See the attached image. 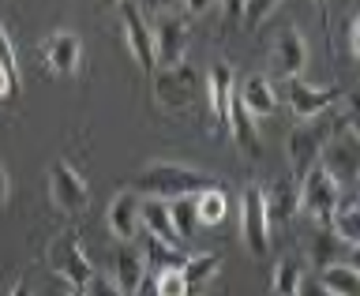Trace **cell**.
I'll list each match as a JSON object with an SVG mask.
<instances>
[{"mask_svg": "<svg viewBox=\"0 0 360 296\" xmlns=\"http://www.w3.org/2000/svg\"><path fill=\"white\" fill-rule=\"evenodd\" d=\"M214 188V176L191 165H176V162H150L135 176V191L146 199H184V195H199V191Z\"/></svg>", "mask_w": 360, "mask_h": 296, "instance_id": "cell-1", "label": "cell"}, {"mask_svg": "<svg viewBox=\"0 0 360 296\" xmlns=\"http://www.w3.org/2000/svg\"><path fill=\"white\" fill-rule=\"evenodd\" d=\"M330 131H334V109H326L323 117L300 120L297 128L289 131L285 154H289V169H292V180H297V184L308 169L319 165V154H323L326 139H330Z\"/></svg>", "mask_w": 360, "mask_h": 296, "instance_id": "cell-2", "label": "cell"}, {"mask_svg": "<svg viewBox=\"0 0 360 296\" xmlns=\"http://www.w3.org/2000/svg\"><path fill=\"white\" fill-rule=\"evenodd\" d=\"M338 199H342V184H338L323 165H315V169H308V173L300 176V184H297V210L304 214V218H311L315 225L330 221Z\"/></svg>", "mask_w": 360, "mask_h": 296, "instance_id": "cell-3", "label": "cell"}, {"mask_svg": "<svg viewBox=\"0 0 360 296\" xmlns=\"http://www.w3.org/2000/svg\"><path fill=\"white\" fill-rule=\"evenodd\" d=\"M150 38H154V64H158V67H176V64H184L188 41H191L188 19L173 15V11H165V15H154Z\"/></svg>", "mask_w": 360, "mask_h": 296, "instance_id": "cell-4", "label": "cell"}, {"mask_svg": "<svg viewBox=\"0 0 360 296\" xmlns=\"http://www.w3.org/2000/svg\"><path fill=\"white\" fill-rule=\"evenodd\" d=\"M49 266L56 278H64L72 289H83L90 274H94V266H90V255L83 252V244H79L75 233H64L56 236V240L49 244Z\"/></svg>", "mask_w": 360, "mask_h": 296, "instance_id": "cell-5", "label": "cell"}, {"mask_svg": "<svg viewBox=\"0 0 360 296\" xmlns=\"http://www.w3.org/2000/svg\"><path fill=\"white\" fill-rule=\"evenodd\" d=\"M49 199H53V207L64 210V214H79V210L90 207V188L72 162H53L49 165Z\"/></svg>", "mask_w": 360, "mask_h": 296, "instance_id": "cell-6", "label": "cell"}, {"mask_svg": "<svg viewBox=\"0 0 360 296\" xmlns=\"http://www.w3.org/2000/svg\"><path fill=\"white\" fill-rule=\"evenodd\" d=\"M195 90H199V79H195V67L191 64H176V67H162L154 79V98L158 105L169 109V112H180L195 101Z\"/></svg>", "mask_w": 360, "mask_h": 296, "instance_id": "cell-7", "label": "cell"}, {"mask_svg": "<svg viewBox=\"0 0 360 296\" xmlns=\"http://www.w3.org/2000/svg\"><path fill=\"white\" fill-rule=\"evenodd\" d=\"M342 98H345L342 86H311V83H304L300 75L297 79H285V101H289V109L297 112L300 120L323 117V112L334 109Z\"/></svg>", "mask_w": 360, "mask_h": 296, "instance_id": "cell-8", "label": "cell"}, {"mask_svg": "<svg viewBox=\"0 0 360 296\" xmlns=\"http://www.w3.org/2000/svg\"><path fill=\"white\" fill-rule=\"evenodd\" d=\"M120 27H124V41H128V49L135 56V64H139V72L150 75L154 72V38H150V19L143 15L139 4H131V0H120Z\"/></svg>", "mask_w": 360, "mask_h": 296, "instance_id": "cell-9", "label": "cell"}, {"mask_svg": "<svg viewBox=\"0 0 360 296\" xmlns=\"http://www.w3.org/2000/svg\"><path fill=\"white\" fill-rule=\"evenodd\" d=\"M240 236H244V244H248V252H252V255H266V247H270V221H266L259 188H244V195H240Z\"/></svg>", "mask_w": 360, "mask_h": 296, "instance_id": "cell-10", "label": "cell"}, {"mask_svg": "<svg viewBox=\"0 0 360 296\" xmlns=\"http://www.w3.org/2000/svg\"><path fill=\"white\" fill-rule=\"evenodd\" d=\"M41 60L53 75H75L79 60H83V45H79V38L72 30H53L41 41Z\"/></svg>", "mask_w": 360, "mask_h": 296, "instance_id": "cell-11", "label": "cell"}, {"mask_svg": "<svg viewBox=\"0 0 360 296\" xmlns=\"http://www.w3.org/2000/svg\"><path fill=\"white\" fill-rule=\"evenodd\" d=\"M139 202H143V195L135 188H124L109 199L105 221H109V233L117 240H135L139 236Z\"/></svg>", "mask_w": 360, "mask_h": 296, "instance_id": "cell-12", "label": "cell"}, {"mask_svg": "<svg viewBox=\"0 0 360 296\" xmlns=\"http://www.w3.org/2000/svg\"><path fill=\"white\" fill-rule=\"evenodd\" d=\"M146 274H150V270H146L143 252H139L131 240H120V247L112 252V281H117V289H120L124 296H131L135 285H139Z\"/></svg>", "mask_w": 360, "mask_h": 296, "instance_id": "cell-13", "label": "cell"}, {"mask_svg": "<svg viewBox=\"0 0 360 296\" xmlns=\"http://www.w3.org/2000/svg\"><path fill=\"white\" fill-rule=\"evenodd\" d=\"M139 233L154 236L169 247H184V240L173 229V218H169V202L165 199H143L139 202Z\"/></svg>", "mask_w": 360, "mask_h": 296, "instance_id": "cell-14", "label": "cell"}, {"mask_svg": "<svg viewBox=\"0 0 360 296\" xmlns=\"http://www.w3.org/2000/svg\"><path fill=\"white\" fill-rule=\"evenodd\" d=\"M263 210L270 225H285L297 218V180H274L270 188H259Z\"/></svg>", "mask_w": 360, "mask_h": 296, "instance_id": "cell-15", "label": "cell"}, {"mask_svg": "<svg viewBox=\"0 0 360 296\" xmlns=\"http://www.w3.org/2000/svg\"><path fill=\"white\" fill-rule=\"evenodd\" d=\"M304 64H308V41L292 27L281 30L274 38V67L285 79H297V75H304Z\"/></svg>", "mask_w": 360, "mask_h": 296, "instance_id": "cell-16", "label": "cell"}, {"mask_svg": "<svg viewBox=\"0 0 360 296\" xmlns=\"http://www.w3.org/2000/svg\"><path fill=\"white\" fill-rule=\"evenodd\" d=\"M225 128H229V135L236 139V146L248 154V157H259V150H263V143H259V128H255V117L240 105V98H236L233 90V101H229V117H225Z\"/></svg>", "mask_w": 360, "mask_h": 296, "instance_id": "cell-17", "label": "cell"}, {"mask_svg": "<svg viewBox=\"0 0 360 296\" xmlns=\"http://www.w3.org/2000/svg\"><path fill=\"white\" fill-rule=\"evenodd\" d=\"M233 72L229 64H214L207 75V101H210V117L218 128H225V117H229V101H233Z\"/></svg>", "mask_w": 360, "mask_h": 296, "instance_id": "cell-18", "label": "cell"}, {"mask_svg": "<svg viewBox=\"0 0 360 296\" xmlns=\"http://www.w3.org/2000/svg\"><path fill=\"white\" fill-rule=\"evenodd\" d=\"M236 98H240V105L252 112V117H270V112L278 109V90H274V83H270L266 75L244 79V86L236 90Z\"/></svg>", "mask_w": 360, "mask_h": 296, "instance_id": "cell-19", "label": "cell"}, {"mask_svg": "<svg viewBox=\"0 0 360 296\" xmlns=\"http://www.w3.org/2000/svg\"><path fill=\"white\" fill-rule=\"evenodd\" d=\"M326 229H330L345 247H356V244H360V207H356L353 195H342V199H338V207H334V214H330V221H326Z\"/></svg>", "mask_w": 360, "mask_h": 296, "instance_id": "cell-20", "label": "cell"}, {"mask_svg": "<svg viewBox=\"0 0 360 296\" xmlns=\"http://www.w3.org/2000/svg\"><path fill=\"white\" fill-rule=\"evenodd\" d=\"M319 289L326 296H360V274L356 263H334L319 270Z\"/></svg>", "mask_w": 360, "mask_h": 296, "instance_id": "cell-21", "label": "cell"}, {"mask_svg": "<svg viewBox=\"0 0 360 296\" xmlns=\"http://www.w3.org/2000/svg\"><path fill=\"white\" fill-rule=\"evenodd\" d=\"M353 252H356V247H345L330 229H326V225H323V233L311 240V263L319 266V270L323 266H334V263H353Z\"/></svg>", "mask_w": 360, "mask_h": 296, "instance_id": "cell-22", "label": "cell"}, {"mask_svg": "<svg viewBox=\"0 0 360 296\" xmlns=\"http://www.w3.org/2000/svg\"><path fill=\"white\" fill-rule=\"evenodd\" d=\"M304 285V266L297 255H281L274 263V274H270V292L274 296H297Z\"/></svg>", "mask_w": 360, "mask_h": 296, "instance_id": "cell-23", "label": "cell"}, {"mask_svg": "<svg viewBox=\"0 0 360 296\" xmlns=\"http://www.w3.org/2000/svg\"><path fill=\"white\" fill-rule=\"evenodd\" d=\"M191 202H195V221L199 225H221L225 214H229V195H225L218 184L199 191V195H191Z\"/></svg>", "mask_w": 360, "mask_h": 296, "instance_id": "cell-24", "label": "cell"}, {"mask_svg": "<svg viewBox=\"0 0 360 296\" xmlns=\"http://www.w3.org/2000/svg\"><path fill=\"white\" fill-rule=\"evenodd\" d=\"M221 266V255L218 252H199V255H184V263H180V274H184L188 289L202 285V281H210L214 274H218Z\"/></svg>", "mask_w": 360, "mask_h": 296, "instance_id": "cell-25", "label": "cell"}, {"mask_svg": "<svg viewBox=\"0 0 360 296\" xmlns=\"http://www.w3.org/2000/svg\"><path fill=\"white\" fill-rule=\"evenodd\" d=\"M143 259H146V266L150 270H165V266H180L184 263V255H180V247H169V244H162V240H154V236H146L143 233Z\"/></svg>", "mask_w": 360, "mask_h": 296, "instance_id": "cell-26", "label": "cell"}, {"mask_svg": "<svg viewBox=\"0 0 360 296\" xmlns=\"http://www.w3.org/2000/svg\"><path fill=\"white\" fill-rule=\"evenodd\" d=\"M169 218H173V229H176L180 240H191V236H195L199 221H195V202H191V195L169 202Z\"/></svg>", "mask_w": 360, "mask_h": 296, "instance_id": "cell-27", "label": "cell"}, {"mask_svg": "<svg viewBox=\"0 0 360 296\" xmlns=\"http://www.w3.org/2000/svg\"><path fill=\"white\" fill-rule=\"evenodd\" d=\"M154 289L158 296H188V281L180 274V266H165V270H154Z\"/></svg>", "mask_w": 360, "mask_h": 296, "instance_id": "cell-28", "label": "cell"}, {"mask_svg": "<svg viewBox=\"0 0 360 296\" xmlns=\"http://www.w3.org/2000/svg\"><path fill=\"white\" fill-rule=\"evenodd\" d=\"M281 4V0H244V8H240V19H244V27H259L270 11H274Z\"/></svg>", "mask_w": 360, "mask_h": 296, "instance_id": "cell-29", "label": "cell"}, {"mask_svg": "<svg viewBox=\"0 0 360 296\" xmlns=\"http://www.w3.org/2000/svg\"><path fill=\"white\" fill-rule=\"evenodd\" d=\"M83 296H124L120 289H117V281H112L109 274H90V281L83 285Z\"/></svg>", "mask_w": 360, "mask_h": 296, "instance_id": "cell-30", "label": "cell"}, {"mask_svg": "<svg viewBox=\"0 0 360 296\" xmlns=\"http://www.w3.org/2000/svg\"><path fill=\"white\" fill-rule=\"evenodd\" d=\"M0 67H4V72H11V75H19L15 45H11V38H8V30H4V27H0Z\"/></svg>", "mask_w": 360, "mask_h": 296, "instance_id": "cell-31", "label": "cell"}, {"mask_svg": "<svg viewBox=\"0 0 360 296\" xmlns=\"http://www.w3.org/2000/svg\"><path fill=\"white\" fill-rule=\"evenodd\" d=\"M345 41H349V56H360V19L356 15H349V22H345Z\"/></svg>", "mask_w": 360, "mask_h": 296, "instance_id": "cell-32", "label": "cell"}, {"mask_svg": "<svg viewBox=\"0 0 360 296\" xmlns=\"http://www.w3.org/2000/svg\"><path fill=\"white\" fill-rule=\"evenodd\" d=\"M15 90H19V75H11L0 67V101H8V98H15Z\"/></svg>", "mask_w": 360, "mask_h": 296, "instance_id": "cell-33", "label": "cell"}, {"mask_svg": "<svg viewBox=\"0 0 360 296\" xmlns=\"http://www.w3.org/2000/svg\"><path fill=\"white\" fill-rule=\"evenodd\" d=\"M173 4H180V0H143V8L150 11V15H165ZM146 11H143V15H146Z\"/></svg>", "mask_w": 360, "mask_h": 296, "instance_id": "cell-34", "label": "cell"}, {"mask_svg": "<svg viewBox=\"0 0 360 296\" xmlns=\"http://www.w3.org/2000/svg\"><path fill=\"white\" fill-rule=\"evenodd\" d=\"M131 296H158V289H154V274H146L139 285H135V292Z\"/></svg>", "mask_w": 360, "mask_h": 296, "instance_id": "cell-35", "label": "cell"}, {"mask_svg": "<svg viewBox=\"0 0 360 296\" xmlns=\"http://www.w3.org/2000/svg\"><path fill=\"white\" fill-rule=\"evenodd\" d=\"M8 195H11V180H8V169L0 165V207L8 202Z\"/></svg>", "mask_w": 360, "mask_h": 296, "instance_id": "cell-36", "label": "cell"}, {"mask_svg": "<svg viewBox=\"0 0 360 296\" xmlns=\"http://www.w3.org/2000/svg\"><path fill=\"white\" fill-rule=\"evenodd\" d=\"M221 8H225V15H229V19H240L244 0H221Z\"/></svg>", "mask_w": 360, "mask_h": 296, "instance_id": "cell-37", "label": "cell"}, {"mask_svg": "<svg viewBox=\"0 0 360 296\" xmlns=\"http://www.w3.org/2000/svg\"><path fill=\"white\" fill-rule=\"evenodd\" d=\"M214 4V0H184V8L191 11V15H202V11H207Z\"/></svg>", "mask_w": 360, "mask_h": 296, "instance_id": "cell-38", "label": "cell"}, {"mask_svg": "<svg viewBox=\"0 0 360 296\" xmlns=\"http://www.w3.org/2000/svg\"><path fill=\"white\" fill-rule=\"evenodd\" d=\"M8 296H34L30 292V285H27V281H15V285H11V292Z\"/></svg>", "mask_w": 360, "mask_h": 296, "instance_id": "cell-39", "label": "cell"}, {"mask_svg": "<svg viewBox=\"0 0 360 296\" xmlns=\"http://www.w3.org/2000/svg\"><path fill=\"white\" fill-rule=\"evenodd\" d=\"M297 296H326V292H323L319 285H300V292H297Z\"/></svg>", "mask_w": 360, "mask_h": 296, "instance_id": "cell-40", "label": "cell"}, {"mask_svg": "<svg viewBox=\"0 0 360 296\" xmlns=\"http://www.w3.org/2000/svg\"><path fill=\"white\" fill-rule=\"evenodd\" d=\"M68 296H83V289H72V292H68Z\"/></svg>", "mask_w": 360, "mask_h": 296, "instance_id": "cell-41", "label": "cell"}, {"mask_svg": "<svg viewBox=\"0 0 360 296\" xmlns=\"http://www.w3.org/2000/svg\"><path fill=\"white\" fill-rule=\"evenodd\" d=\"M315 4H319V8H326V0H315Z\"/></svg>", "mask_w": 360, "mask_h": 296, "instance_id": "cell-42", "label": "cell"}, {"mask_svg": "<svg viewBox=\"0 0 360 296\" xmlns=\"http://www.w3.org/2000/svg\"><path fill=\"white\" fill-rule=\"evenodd\" d=\"M105 4H120V0H105Z\"/></svg>", "mask_w": 360, "mask_h": 296, "instance_id": "cell-43", "label": "cell"}]
</instances>
